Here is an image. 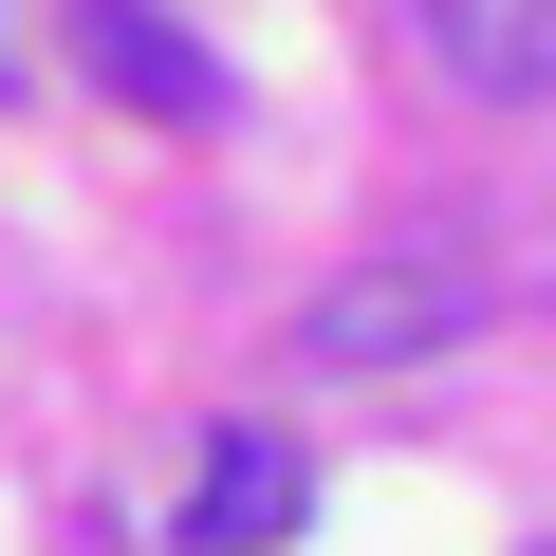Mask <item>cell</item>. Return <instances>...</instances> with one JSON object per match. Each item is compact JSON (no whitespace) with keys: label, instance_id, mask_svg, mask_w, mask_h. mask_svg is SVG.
<instances>
[{"label":"cell","instance_id":"7a4b0ae2","mask_svg":"<svg viewBox=\"0 0 556 556\" xmlns=\"http://www.w3.org/2000/svg\"><path fill=\"white\" fill-rule=\"evenodd\" d=\"M75 56H93L149 130H204V112H223V56H204L186 20H149V0H75Z\"/></svg>","mask_w":556,"mask_h":556},{"label":"cell","instance_id":"277c9868","mask_svg":"<svg viewBox=\"0 0 556 556\" xmlns=\"http://www.w3.org/2000/svg\"><path fill=\"white\" fill-rule=\"evenodd\" d=\"M427 56L519 112V93H556V0H427Z\"/></svg>","mask_w":556,"mask_h":556},{"label":"cell","instance_id":"3957f363","mask_svg":"<svg viewBox=\"0 0 556 556\" xmlns=\"http://www.w3.org/2000/svg\"><path fill=\"white\" fill-rule=\"evenodd\" d=\"M298 501H316L298 445H278V427H223L204 482H186V538H204V556H278V538H298Z\"/></svg>","mask_w":556,"mask_h":556},{"label":"cell","instance_id":"6da1fadb","mask_svg":"<svg viewBox=\"0 0 556 556\" xmlns=\"http://www.w3.org/2000/svg\"><path fill=\"white\" fill-rule=\"evenodd\" d=\"M482 334V278L464 260H371L298 316V371H408V353H464Z\"/></svg>","mask_w":556,"mask_h":556}]
</instances>
